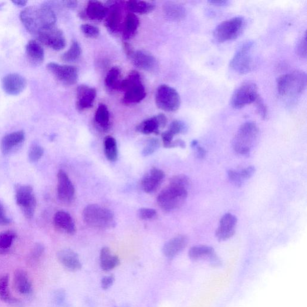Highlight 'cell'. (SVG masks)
<instances>
[{"label": "cell", "mask_w": 307, "mask_h": 307, "mask_svg": "<svg viewBox=\"0 0 307 307\" xmlns=\"http://www.w3.org/2000/svg\"><path fill=\"white\" fill-rule=\"evenodd\" d=\"M258 86L253 82H246L235 90L231 99V106L235 109H241L248 104L255 103L259 96Z\"/></svg>", "instance_id": "obj_10"}, {"label": "cell", "mask_w": 307, "mask_h": 307, "mask_svg": "<svg viewBox=\"0 0 307 307\" xmlns=\"http://www.w3.org/2000/svg\"><path fill=\"white\" fill-rule=\"evenodd\" d=\"M196 153V156L199 159H203L207 155V151L204 149L203 147H202L198 145L197 147L194 148Z\"/></svg>", "instance_id": "obj_54"}, {"label": "cell", "mask_w": 307, "mask_h": 307, "mask_svg": "<svg viewBox=\"0 0 307 307\" xmlns=\"http://www.w3.org/2000/svg\"><path fill=\"white\" fill-rule=\"evenodd\" d=\"M254 43L246 42L239 47L230 62V67L236 73L246 74L253 68L252 49Z\"/></svg>", "instance_id": "obj_8"}, {"label": "cell", "mask_w": 307, "mask_h": 307, "mask_svg": "<svg viewBox=\"0 0 307 307\" xmlns=\"http://www.w3.org/2000/svg\"><path fill=\"white\" fill-rule=\"evenodd\" d=\"M44 251H45V248H44L43 245L40 244H36L31 253V258L33 260L39 259L40 256L43 255Z\"/></svg>", "instance_id": "obj_51"}, {"label": "cell", "mask_w": 307, "mask_h": 307, "mask_svg": "<svg viewBox=\"0 0 307 307\" xmlns=\"http://www.w3.org/2000/svg\"><path fill=\"white\" fill-rule=\"evenodd\" d=\"M53 222L57 229L67 234L73 235L76 233L75 221L68 212L64 211L57 212L54 215Z\"/></svg>", "instance_id": "obj_23"}, {"label": "cell", "mask_w": 307, "mask_h": 307, "mask_svg": "<svg viewBox=\"0 0 307 307\" xmlns=\"http://www.w3.org/2000/svg\"><path fill=\"white\" fill-rule=\"evenodd\" d=\"M36 37L40 42L53 50H60L65 48V37L62 30L55 26L42 30Z\"/></svg>", "instance_id": "obj_13"}, {"label": "cell", "mask_w": 307, "mask_h": 307, "mask_svg": "<svg viewBox=\"0 0 307 307\" xmlns=\"http://www.w3.org/2000/svg\"><path fill=\"white\" fill-rule=\"evenodd\" d=\"M140 25L138 17L134 13L130 12L127 15L122 26V36L125 40H129L134 38Z\"/></svg>", "instance_id": "obj_27"}, {"label": "cell", "mask_w": 307, "mask_h": 307, "mask_svg": "<svg viewBox=\"0 0 307 307\" xmlns=\"http://www.w3.org/2000/svg\"><path fill=\"white\" fill-rule=\"evenodd\" d=\"M190 180L185 175H177L170 180V185L188 189L190 186Z\"/></svg>", "instance_id": "obj_40"}, {"label": "cell", "mask_w": 307, "mask_h": 307, "mask_svg": "<svg viewBox=\"0 0 307 307\" xmlns=\"http://www.w3.org/2000/svg\"><path fill=\"white\" fill-rule=\"evenodd\" d=\"M127 8L131 13H139V14H147L153 11L155 8L154 5L152 3L144 2L137 1V0H131L126 2Z\"/></svg>", "instance_id": "obj_34"}, {"label": "cell", "mask_w": 307, "mask_h": 307, "mask_svg": "<svg viewBox=\"0 0 307 307\" xmlns=\"http://www.w3.org/2000/svg\"><path fill=\"white\" fill-rule=\"evenodd\" d=\"M26 84L25 77L15 73L8 74L2 80L3 90L11 96L19 95L25 90Z\"/></svg>", "instance_id": "obj_15"}, {"label": "cell", "mask_w": 307, "mask_h": 307, "mask_svg": "<svg viewBox=\"0 0 307 307\" xmlns=\"http://www.w3.org/2000/svg\"><path fill=\"white\" fill-rule=\"evenodd\" d=\"M157 211L154 209L143 208L138 211V216L143 220H151L156 217Z\"/></svg>", "instance_id": "obj_48"}, {"label": "cell", "mask_w": 307, "mask_h": 307, "mask_svg": "<svg viewBox=\"0 0 307 307\" xmlns=\"http://www.w3.org/2000/svg\"><path fill=\"white\" fill-rule=\"evenodd\" d=\"M98 126L103 130L109 129L110 126V113L106 104H100L97 107L94 117Z\"/></svg>", "instance_id": "obj_32"}, {"label": "cell", "mask_w": 307, "mask_h": 307, "mask_svg": "<svg viewBox=\"0 0 307 307\" xmlns=\"http://www.w3.org/2000/svg\"><path fill=\"white\" fill-rule=\"evenodd\" d=\"M25 136V133L22 130L6 134L3 137L0 145L3 154L7 155L10 153L13 148L24 141Z\"/></svg>", "instance_id": "obj_25"}, {"label": "cell", "mask_w": 307, "mask_h": 307, "mask_svg": "<svg viewBox=\"0 0 307 307\" xmlns=\"http://www.w3.org/2000/svg\"><path fill=\"white\" fill-rule=\"evenodd\" d=\"M27 57L30 62L35 65L42 64L45 59V51L41 44L36 40H31L27 43L25 48Z\"/></svg>", "instance_id": "obj_26"}, {"label": "cell", "mask_w": 307, "mask_h": 307, "mask_svg": "<svg viewBox=\"0 0 307 307\" xmlns=\"http://www.w3.org/2000/svg\"><path fill=\"white\" fill-rule=\"evenodd\" d=\"M129 58L133 65L140 69L151 72L156 68L157 63L155 57L144 50L133 51Z\"/></svg>", "instance_id": "obj_20"}, {"label": "cell", "mask_w": 307, "mask_h": 307, "mask_svg": "<svg viewBox=\"0 0 307 307\" xmlns=\"http://www.w3.org/2000/svg\"><path fill=\"white\" fill-rule=\"evenodd\" d=\"M228 177L229 180L236 187H241L244 183V181L241 177L239 171L235 170H230L228 172Z\"/></svg>", "instance_id": "obj_44"}, {"label": "cell", "mask_w": 307, "mask_h": 307, "mask_svg": "<svg viewBox=\"0 0 307 307\" xmlns=\"http://www.w3.org/2000/svg\"><path fill=\"white\" fill-rule=\"evenodd\" d=\"M46 69L64 85L73 86L78 80V70L75 66L61 65L51 62L46 65Z\"/></svg>", "instance_id": "obj_12"}, {"label": "cell", "mask_w": 307, "mask_h": 307, "mask_svg": "<svg viewBox=\"0 0 307 307\" xmlns=\"http://www.w3.org/2000/svg\"><path fill=\"white\" fill-rule=\"evenodd\" d=\"M58 185H57V194L59 200L63 204L72 203L75 197V187L66 172L60 170L57 175Z\"/></svg>", "instance_id": "obj_14"}, {"label": "cell", "mask_w": 307, "mask_h": 307, "mask_svg": "<svg viewBox=\"0 0 307 307\" xmlns=\"http://www.w3.org/2000/svg\"><path fill=\"white\" fill-rule=\"evenodd\" d=\"M239 171L243 180L245 181L254 176L256 173V168L254 166H250Z\"/></svg>", "instance_id": "obj_50"}, {"label": "cell", "mask_w": 307, "mask_h": 307, "mask_svg": "<svg viewBox=\"0 0 307 307\" xmlns=\"http://www.w3.org/2000/svg\"><path fill=\"white\" fill-rule=\"evenodd\" d=\"M57 258L65 268L76 271L82 268L78 255L71 249H63L57 253Z\"/></svg>", "instance_id": "obj_24"}, {"label": "cell", "mask_w": 307, "mask_h": 307, "mask_svg": "<svg viewBox=\"0 0 307 307\" xmlns=\"http://www.w3.org/2000/svg\"><path fill=\"white\" fill-rule=\"evenodd\" d=\"M63 3L67 8L70 9L75 8L77 5V1H65L63 2Z\"/></svg>", "instance_id": "obj_57"}, {"label": "cell", "mask_w": 307, "mask_h": 307, "mask_svg": "<svg viewBox=\"0 0 307 307\" xmlns=\"http://www.w3.org/2000/svg\"><path fill=\"white\" fill-rule=\"evenodd\" d=\"M119 90L124 92L123 101L126 104L139 103L147 96L140 74L135 70L121 81Z\"/></svg>", "instance_id": "obj_5"}, {"label": "cell", "mask_w": 307, "mask_h": 307, "mask_svg": "<svg viewBox=\"0 0 307 307\" xmlns=\"http://www.w3.org/2000/svg\"><path fill=\"white\" fill-rule=\"evenodd\" d=\"M167 123L166 117L163 114H160L140 123L136 127V131L145 134H158L160 128L163 129L166 126Z\"/></svg>", "instance_id": "obj_18"}, {"label": "cell", "mask_w": 307, "mask_h": 307, "mask_svg": "<svg viewBox=\"0 0 307 307\" xmlns=\"http://www.w3.org/2000/svg\"><path fill=\"white\" fill-rule=\"evenodd\" d=\"M187 196V189L170 185L158 194L157 202L162 210L171 212L183 205Z\"/></svg>", "instance_id": "obj_6"}, {"label": "cell", "mask_w": 307, "mask_h": 307, "mask_svg": "<svg viewBox=\"0 0 307 307\" xmlns=\"http://www.w3.org/2000/svg\"><path fill=\"white\" fill-rule=\"evenodd\" d=\"M164 177L165 174L163 171L156 168H152L142 180V188L147 193H153L163 183Z\"/></svg>", "instance_id": "obj_19"}, {"label": "cell", "mask_w": 307, "mask_h": 307, "mask_svg": "<svg viewBox=\"0 0 307 307\" xmlns=\"http://www.w3.org/2000/svg\"><path fill=\"white\" fill-rule=\"evenodd\" d=\"M215 254L214 248L207 245L194 246L190 249L188 252L189 257L193 260L205 258L210 259Z\"/></svg>", "instance_id": "obj_35"}, {"label": "cell", "mask_w": 307, "mask_h": 307, "mask_svg": "<svg viewBox=\"0 0 307 307\" xmlns=\"http://www.w3.org/2000/svg\"><path fill=\"white\" fill-rule=\"evenodd\" d=\"M296 52L301 58L305 59L306 57V37L305 34L302 38L299 40L296 46Z\"/></svg>", "instance_id": "obj_47"}, {"label": "cell", "mask_w": 307, "mask_h": 307, "mask_svg": "<svg viewBox=\"0 0 307 307\" xmlns=\"http://www.w3.org/2000/svg\"><path fill=\"white\" fill-rule=\"evenodd\" d=\"M107 13V8L102 3L99 1L88 2L86 8V15L93 21H101L105 18Z\"/></svg>", "instance_id": "obj_29"}, {"label": "cell", "mask_w": 307, "mask_h": 307, "mask_svg": "<svg viewBox=\"0 0 307 307\" xmlns=\"http://www.w3.org/2000/svg\"><path fill=\"white\" fill-rule=\"evenodd\" d=\"M199 145L198 141L197 140H194L191 142V147L193 148V149L196 147H197Z\"/></svg>", "instance_id": "obj_59"}, {"label": "cell", "mask_w": 307, "mask_h": 307, "mask_svg": "<svg viewBox=\"0 0 307 307\" xmlns=\"http://www.w3.org/2000/svg\"><path fill=\"white\" fill-rule=\"evenodd\" d=\"M80 30L88 38L95 39L100 35V30L94 25L86 23L80 26Z\"/></svg>", "instance_id": "obj_43"}, {"label": "cell", "mask_w": 307, "mask_h": 307, "mask_svg": "<svg viewBox=\"0 0 307 307\" xmlns=\"http://www.w3.org/2000/svg\"><path fill=\"white\" fill-rule=\"evenodd\" d=\"M306 82V73L296 70L280 76L276 81V87L280 95L295 97L304 92Z\"/></svg>", "instance_id": "obj_3"}, {"label": "cell", "mask_w": 307, "mask_h": 307, "mask_svg": "<svg viewBox=\"0 0 307 307\" xmlns=\"http://www.w3.org/2000/svg\"><path fill=\"white\" fill-rule=\"evenodd\" d=\"M14 285L17 291L22 295H30L32 292V283L23 270H16L14 273Z\"/></svg>", "instance_id": "obj_28"}, {"label": "cell", "mask_w": 307, "mask_h": 307, "mask_svg": "<svg viewBox=\"0 0 307 307\" xmlns=\"http://www.w3.org/2000/svg\"><path fill=\"white\" fill-rule=\"evenodd\" d=\"M9 276L8 275L0 276V299L6 303L15 304L18 303V299L13 298L9 290Z\"/></svg>", "instance_id": "obj_36"}, {"label": "cell", "mask_w": 307, "mask_h": 307, "mask_svg": "<svg viewBox=\"0 0 307 307\" xmlns=\"http://www.w3.org/2000/svg\"><path fill=\"white\" fill-rule=\"evenodd\" d=\"M44 150L43 148L37 144H33L29 151V160L32 163L38 161L43 156Z\"/></svg>", "instance_id": "obj_41"}, {"label": "cell", "mask_w": 307, "mask_h": 307, "mask_svg": "<svg viewBox=\"0 0 307 307\" xmlns=\"http://www.w3.org/2000/svg\"><path fill=\"white\" fill-rule=\"evenodd\" d=\"M160 146L159 140L156 138H152L148 141L147 145L143 151L144 156H149L156 152Z\"/></svg>", "instance_id": "obj_42"}, {"label": "cell", "mask_w": 307, "mask_h": 307, "mask_svg": "<svg viewBox=\"0 0 307 307\" xmlns=\"http://www.w3.org/2000/svg\"><path fill=\"white\" fill-rule=\"evenodd\" d=\"M186 146L185 142L181 139H177L173 141V143H171L170 148L180 147L181 148H184Z\"/></svg>", "instance_id": "obj_55"}, {"label": "cell", "mask_w": 307, "mask_h": 307, "mask_svg": "<svg viewBox=\"0 0 307 307\" xmlns=\"http://www.w3.org/2000/svg\"><path fill=\"white\" fill-rule=\"evenodd\" d=\"M163 12L166 18L173 21H180L186 15L184 6L173 2H168L164 4Z\"/></svg>", "instance_id": "obj_30"}, {"label": "cell", "mask_w": 307, "mask_h": 307, "mask_svg": "<svg viewBox=\"0 0 307 307\" xmlns=\"http://www.w3.org/2000/svg\"><path fill=\"white\" fill-rule=\"evenodd\" d=\"M121 81V70L119 67H114L107 73L104 83L110 90H119Z\"/></svg>", "instance_id": "obj_33"}, {"label": "cell", "mask_w": 307, "mask_h": 307, "mask_svg": "<svg viewBox=\"0 0 307 307\" xmlns=\"http://www.w3.org/2000/svg\"><path fill=\"white\" fill-rule=\"evenodd\" d=\"M187 244L186 236H177L165 243L163 247V254L168 259H173L183 250Z\"/></svg>", "instance_id": "obj_22"}, {"label": "cell", "mask_w": 307, "mask_h": 307, "mask_svg": "<svg viewBox=\"0 0 307 307\" xmlns=\"http://www.w3.org/2000/svg\"><path fill=\"white\" fill-rule=\"evenodd\" d=\"M11 219L7 216L5 208L0 202V225H8L11 224Z\"/></svg>", "instance_id": "obj_52"}, {"label": "cell", "mask_w": 307, "mask_h": 307, "mask_svg": "<svg viewBox=\"0 0 307 307\" xmlns=\"http://www.w3.org/2000/svg\"><path fill=\"white\" fill-rule=\"evenodd\" d=\"M121 307H130L129 305H124L123 306Z\"/></svg>", "instance_id": "obj_60"}, {"label": "cell", "mask_w": 307, "mask_h": 307, "mask_svg": "<svg viewBox=\"0 0 307 307\" xmlns=\"http://www.w3.org/2000/svg\"><path fill=\"white\" fill-rule=\"evenodd\" d=\"M82 217L86 224L93 228L109 229L113 228L116 225L113 212L99 205H87L83 211Z\"/></svg>", "instance_id": "obj_4"}, {"label": "cell", "mask_w": 307, "mask_h": 307, "mask_svg": "<svg viewBox=\"0 0 307 307\" xmlns=\"http://www.w3.org/2000/svg\"><path fill=\"white\" fill-rule=\"evenodd\" d=\"M66 298V292L63 289L57 290V291L53 293V301L54 303L57 306H62L65 305Z\"/></svg>", "instance_id": "obj_49"}, {"label": "cell", "mask_w": 307, "mask_h": 307, "mask_svg": "<svg viewBox=\"0 0 307 307\" xmlns=\"http://www.w3.org/2000/svg\"><path fill=\"white\" fill-rule=\"evenodd\" d=\"M211 5L217 6H224L227 5L229 3L228 1L225 0H210L208 2Z\"/></svg>", "instance_id": "obj_56"}, {"label": "cell", "mask_w": 307, "mask_h": 307, "mask_svg": "<svg viewBox=\"0 0 307 307\" xmlns=\"http://www.w3.org/2000/svg\"><path fill=\"white\" fill-rule=\"evenodd\" d=\"M104 151L108 160L113 162L117 160V144L114 137L110 136L106 137L104 141Z\"/></svg>", "instance_id": "obj_37"}, {"label": "cell", "mask_w": 307, "mask_h": 307, "mask_svg": "<svg viewBox=\"0 0 307 307\" xmlns=\"http://www.w3.org/2000/svg\"><path fill=\"white\" fill-rule=\"evenodd\" d=\"M116 2H109L110 11H107L105 26L108 31L113 34L119 32L122 22V13Z\"/></svg>", "instance_id": "obj_21"}, {"label": "cell", "mask_w": 307, "mask_h": 307, "mask_svg": "<svg viewBox=\"0 0 307 307\" xmlns=\"http://www.w3.org/2000/svg\"><path fill=\"white\" fill-rule=\"evenodd\" d=\"M82 54V49L78 42L73 40L70 48L64 53L62 60L64 62L73 63L78 60Z\"/></svg>", "instance_id": "obj_38"}, {"label": "cell", "mask_w": 307, "mask_h": 307, "mask_svg": "<svg viewBox=\"0 0 307 307\" xmlns=\"http://www.w3.org/2000/svg\"><path fill=\"white\" fill-rule=\"evenodd\" d=\"M20 19L27 31L36 36L42 30L55 26L57 16L48 5L26 7L20 13Z\"/></svg>", "instance_id": "obj_1"}, {"label": "cell", "mask_w": 307, "mask_h": 307, "mask_svg": "<svg viewBox=\"0 0 307 307\" xmlns=\"http://www.w3.org/2000/svg\"><path fill=\"white\" fill-rule=\"evenodd\" d=\"M100 259L101 267L105 271H110L120 264L119 258L117 256L113 255L110 249L106 247L101 249Z\"/></svg>", "instance_id": "obj_31"}, {"label": "cell", "mask_w": 307, "mask_h": 307, "mask_svg": "<svg viewBox=\"0 0 307 307\" xmlns=\"http://www.w3.org/2000/svg\"><path fill=\"white\" fill-rule=\"evenodd\" d=\"M244 25V19L241 16L222 22L216 26L213 33L214 38L220 43L236 39L241 35Z\"/></svg>", "instance_id": "obj_7"}, {"label": "cell", "mask_w": 307, "mask_h": 307, "mask_svg": "<svg viewBox=\"0 0 307 307\" xmlns=\"http://www.w3.org/2000/svg\"><path fill=\"white\" fill-rule=\"evenodd\" d=\"M12 2L16 6L20 7L25 6L27 3L26 0H15V1H12Z\"/></svg>", "instance_id": "obj_58"}, {"label": "cell", "mask_w": 307, "mask_h": 307, "mask_svg": "<svg viewBox=\"0 0 307 307\" xmlns=\"http://www.w3.org/2000/svg\"><path fill=\"white\" fill-rule=\"evenodd\" d=\"M237 222V217L232 214L227 213L222 215L215 231V237L218 240L224 241L232 238L235 234Z\"/></svg>", "instance_id": "obj_16"}, {"label": "cell", "mask_w": 307, "mask_h": 307, "mask_svg": "<svg viewBox=\"0 0 307 307\" xmlns=\"http://www.w3.org/2000/svg\"><path fill=\"white\" fill-rule=\"evenodd\" d=\"M168 131L175 136V135L184 133L186 131V126L182 121L175 120L171 123Z\"/></svg>", "instance_id": "obj_45"}, {"label": "cell", "mask_w": 307, "mask_h": 307, "mask_svg": "<svg viewBox=\"0 0 307 307\" xmlns=\"http://www.w3.org/2000/svg\"><path fill=\"white\" fill-rule=\"evenodd\" d=\"M16 237V233L12 231L0 233V255H5L8 252Z\"/></svg>", "instance_id": "obj_39"}, {"label": "cell", "mask_w": 307, "mask_h": 307, "mask_svg": "<svg viewBox=\"0 0 307 307\" xmlns=\"http://www.w3.org/2000/svg\"><path fill=\"white\" fill-rule=\"evenodd\" d=\"M16 203L27 218H32L36 211L37 201L33 188L30 185L15 186Z\"/></svg>", "instance_id": "obj_11"}, {"label": "cell", "mask_w": 307, "mask_h": 307, "mask_svg": "<svg viewBox=\"0 0 307 307\" xmlns=\"http://www.w3.org/2000/svg\"><path fill=\"white\" fill-rule=\"evenodd\" d=\"M259 130L257 125L248 121L239 127L232 141V148L236 153L248 156L257 142Z\"/></svg>", "instance_id": "obj_2"}, {"label": "cell", "mask_w": 307, "mask_h": 307, "mask_svg": "<svg viewBox=\"0 0 307 307\" xmlns=\"http://www.w3.org/2000/svg\"><path fill=\"white\" fill-rule=\"evenodd\" d=\"M256 109L260 116L263 120H266L268 118V108L266 106L264 100L259 95L255 102Z\"/></svg>", "instance_id": "obj_46"}, {"label": "cell", "mask_w": 307, "mask_h": 307, "mask_svg": "<svg viewBox=\"0 0 307 307\" xmlns=\"http://www.w3.org/2000/svg\"><path fill=\"white\" fill-rule=\"evenodd\" d=\"M97 91L94 88L85 85L77 87L76 90V107L82 111L92 107L95 102Z\"/></svg>", "instance_id": "obj_17"}, {"label": "cell", "mask_w": 307, "mask_h": 307, "mask_svg": "<svg viewBox=\"0 0 307 307\" xmlns=\"http://www.w3.org/2000/svg\"><path fill=\"white\" fill-rule=\"evenodd\" d=\"M156 103L159 109L166 112L174 113L180 107L181 98L174 88L161 85L156 91Z\"/></svg>", "instance_id": "obj_9"}, {"label": "cell", "mask_w": 307, "mask_h": 307, "mask_svg": "<svg viewBox=\"0 0 307 307\" xmlns=\"http://www.w3.org/2000/svg\"><path fill=\"white\" fill-rule=\"evenodd\" d=\"M114 281V275L104 276L102 280V282H101L102 288L104 290L109 289L113 286Z\"/></svg>", "instance_id": "obj_53"}]
</instances>
